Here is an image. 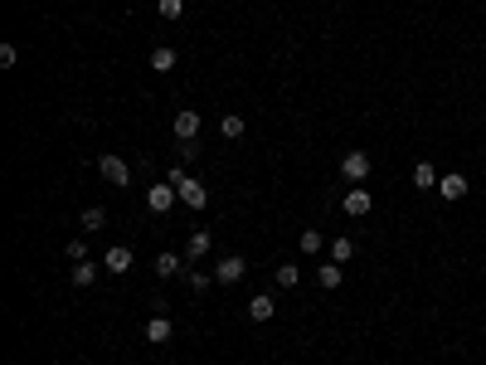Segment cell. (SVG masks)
<instances>
[{
	"mask_svg": "<svg viewBox=\"0 0 486 365\" xmlns=\"http://www.w3.org/2000/svg\"><path fill=\"white\" fill-rule=\"evenodd\" d=\"M209 282H214V277H209V273H190V287H194V292H204Z\"/></svg>",
	"mask_w": 486,
	"mask_h": 365,
	"instance_id": "cell-26",
	"label": "cell"
},
{
	"mask_svg": "<svg viewBox=\"0 0 486 365\" xmlns=\"http://www.w3.org/2000/svg\"><path fill=\"white\" fill-rule=\"evenodd\" d=\"M78 224H83V234H97V229H102V224H107V214H102V205H88V209H83V219H78Z\"/></svg>",
	"mask_w": 486,
	"mask_h": 365,
	"instance_id": "cell-17",
	"label": "cell"
},
{
	"mask_svg": "<svg viewBox=\"0 0 486 365\" xmlns=\"http://www.w3.org/2000/svg\"><path fill=\"white\" fill-rule=\"evenodd\" d=\"M370 205H375V200H370V190H360V185H355V190H345V214H350V219H365V214H370Z\"/></svg>",
	"mask_w": 486,
	"mask_h": 365,
	"instance_id": "cell-9",
	"label": "cell"
},
{
	"mask_svg": "<svg viewBox=\"0 0 486 365\" xmlns=\"http://www.w3.org/2000/svg\"><path fill=\"white\" fill-rule=\"evenodd\" d=\"M64 254H69V263H83V259H88V244H83V239H69Z\"/></svg>",
	"mask_w": 486,
	"mask_h": 365,
	"instance_id": "cell-24",
	"label": "cell"
},
{
	"mask_svg": "<svg viewBox=\"0 0 486 365\" xmlns=\"http://www.w3.org/2000/svg\"><path fill=\"white\" fill-rule=\"evenodd\" d=\"M176 200H180V190H176L171 181H166V185H151V190H146V205H151V214H166Z\"/></svg>",
	"mask_w": 486,
	"mask_h": 365,
	"instance_id": "cell-5",
	"label": "cell"
},
{
	"mask_svg": "<svg viewBox=\"0 0 486 365\" xmlns=\"http://www.w3.org/2000/svg\"><path fill=\"white\" fill-rule=\"evenodd\" d=\"M341 176H345L350 185H360L365 176H370V151H360V146L345 151V156H341Z\"/></svg>",
	"mask_w": 486,
	"mask_h": 365,
	"instance_id": "cell-3",
	"label": "cell"
},
{
	"mask_svg": "<svg viewBox=\"0 0 486 365\" xmlns=\"http://www.w3.org/2000/svg\"><path fill=\"white\" fill-rule=\"evenodd\" d=\"M214 249V239H209V229H194L190 239H185V263H199L204 254Z\"/></svg>",
	"mask_w": 486,
	"mask_h": 365,
	"instance_id": "cell-7",
	"label": "cell"
},
{
	"mask_svg": "<svg viewBox=\"0 0 486 365\" xmlns=\"http://www.w3.org/2000/svg\"><path fill=\"white\" fill-rule=\"evenodd\" d=\"M219 132H224L229 142H238V137H243V117H238V112H224V117H219Z\"/></svg>",
	"mask_w": 486,
	"mask_h": 365,
	"instance_id": "cell-18",
	"label": "cell"
},
{
	"mask_svg": "<svg viewBox=\"0 0 486 365\" xmlns=\"http://www.w3.org/2000/svg\"><path fill=\"white\" fill-rule=\"evenodd\" d=\"M350 259H355V244H350L345 234H341V239H331V263H350Z\"/></svg>",
	"mask_w": 486,
	"mask_h": 365,
	"instance_id": "cell-19",
	"label": "cell"
},
{
	"mask_svg": "<svg viewBox=\"0 0 486 365\" xmlns=\"http://www.w3.org/2000/svg\"><path fill=\"white\" fill-rule=\"evenodd\" d=\"M0 64L15 69V64H20V49H15V44H0Z\"/></svg>",
	"mask_w": 486,
	"mask_h": 365,
	"instance_id": "cell-25",
	"label": "cell"
},
{
	"mask_svg": "<svg viewBox=\"0 0 486 365\" xmlns=\"http://www.w3.org/2000/svg\"><path fill=\"white\" fill-rule=\"evenodd\" d=\"M156 10H161V20H180L185 15V0H161Z\"/></svg>",
	"mask_w": 486,
	"mask_h": 365,
	"instance_id": "cell-23",
	"label": "cell"
},
{
	"mask_svg": "<svg viewBox=\"0 0 486 365\" xmlns=\"http://www.w3.org/2000/svg\"><path fill=\"white\" fill-rule=\"evenodd\" d=\"M243 273H248V259H238V254H234V259H224V263L214 268V282H224V287H229V282H238Z\"/></svg>",
	"mask_w": 486,
	"mask_h": 365,
	"instance_id": "cell-8",
	"label": "cell"
},
{
	"mask_svg": "<svg viewBox=\"0 0 486 365\" xmlns=\"http://www.w3.org/2000/svg\"><path fill=\"white\" fill-rule=\"evenodd\" d=\"M102 263H107V273H131V249H127V244H117V249H107V259H102Z\"/></svg>",
	"mask_w": 486,
	"mask_h": 365,
	"instance_id": "cell-11",
	"label": "cell"
},
{
	"mask_svg": "<svg viewBox=\"0 0 486 365\" xmlns=\"http://www.w3.org/2000/svg\"><path fill=\"white\" fill-rule=\"evenodd\" d=\"M413 185H418V190H438V171H433L428 161H418V166H413Z\"/></svg>",
	"mask_w": 486,
	"mask_h": 365,
	"instance_id": "cell-15",
	"label": "cell"
},
{
	"mask_svg": "<svg viewBox=\"0 0 486 365\" xmlns=\"http://www.w3.org/2000/svg\"><path fill=\"white\" fill-rule=\"evenodd\" d=\"M316 282H321L326 292H336V287H341V263H321V268H316Z\"/></svg>",
	"mask_w": 486,
	"mask_h": 365,
	"instance_id": "cell-16",
	"label": "cell"
},
{
	"mask_svg": "<svg viewBox=\"0 0 486 365\" xmlns=\"http://www.w3.org/2000/svg\"><path fill=\"white\" fill-rule=\"evenodd\" d=\"M97 176L112 185V190H122V185H131V166H127L122 156H112V151H107V156H97Z\"/></svg>",
	"mask_w": 486,
	"mask_h": 365,
	"instance_id": "cell-2",
	"label": "cell"
},
{
	"mask_svg": "<svg viewBox=\"0 0 486 365\" xmlns=\"http://www.w3.org/2000/svg\"><path fill=\"white\" fill-rule=\"evenodd\" d=\"M151 69H156V74H171V69H176V49H171V44L151 49Z\"/></svg>",
	"mask_w": 486,
	"mask_h": 365,
	"instance_id": "cell-13",
	"label": "cell"
},
{
	"mask_svg": "<svg viewBox=\"0 0 486 365\" xmlns=\"http://www.w3.org/2000/svg\"><path fill=\"white\" fill-rule=\"evenodd\" d=\"M321 249H326L321 229H301V254H321Z\"/></svg>",
	"mask_w": 486,
	"mask_h": 365,
	"instance_id": "cell-21",
	"label": "cell"
},
{
	"mask_svg": "<svg viewBox=\"0 0 486 365\" xmlns=\"http://www.w3.org/2000/svg\"><path fill=\"white\" fill-rule=\"evenodd\" d=\"M171 336H176L171 317H151V322H146V341H151V346H166Z\"/></svg>",
	"mask_w": 486,
	"mask_h": 365,
	"instance_id": "cell-10",
	"label": "cell"
},
{
	"mask_svg": "<svg viewBox=\"0 0 486 365\" xmlns=\"http://www.w3.org/2000/svg\"><path fill=\"white\" fill-rule=\"evenodd\" d=\"M467 190H472V185H467V176H462V171H452V176H438V195H443V200H462Z\"/></svg>",
	"mask_w": 486,
	"mask_h": 365,
	"instance_id": "cell-6",
	"label": "cell"
},
{
	"mask_svg": "<svg viewBox=\"0 0 486 365\" xmlns=\"http://www.w3.org/2000/svg\"><path fill=\"white\" fill-rule=\"evenodd\" d=\"M93 282H97V263H88V259L73 263V287H93Z\"/></svg>",
	"mask_w": 486,
	"mask_h": 365,
	"instance_id": "cell-20",
	"label": "cell"
},
{
	"mask_svg": "<svg viewBox=\"0 0 486 365\" xmlns=\"http://www.w3.org/2000/svg\"><path fill=\"white\" fill-rule=\"evenodd\" d=\"M273 312H278V302H273L268 292H258V297H248V317H253V322H273Z\"/></svg>",
	"mask_w": 486,
	"mask_h": 365,
	"instance_id": "cell-12",
	"label": "cell"
},
{
	"mask_svg": "<svg viewBox=\"0 0 486 365\" xmlns=\"http://www.w3.org/2000/svg\"><path fill=\"white\" fill-rule=\"evenodd\" d=\"M166 181H171V185H176V190H180V200H185L190 209H204V205H209V190H204V185L194 181V176H190V171H185V166H176V171H171Z\"/></svg>",
	"mask_w": 486,
	"mask_h": 365,
	"instance_id": "cell-1",
	"label": "cell"
},
{
	"mask_svg": "<svg viewBox=\"0 0 486 365\" xmlns=\"http://www.w3.org/2000/svg\"><path fill=\"white\" fill-rule=\"evenodd\" d=\"M171 132H176V142H194V137H199V112H194V107H180L176 122H171Z\"/></svg>",
	"mask_w": 486,
	"mask_h": 365,
	"instance_id": "cell-4",
	"label": "cell"
},
{
	"mask_svg": "<svg viewBox=\"0 0 486 365\" xmlns=\"http://www.w3.org/2000/svg\"><path fill=\"white\" fill-rule=\"evenodd\" d=\"M301 282V268L296 263H278V287H296Z\"/></svg>",
	"mask_w": 486,
	"mask_h": 365,
	"instance_id": "cell-22",
	"label": "cell"
},
{
	"mask_svg": "<svg viewBox=\"0 0 486 365\" xmlns=\"http://www.w3.org/2000/svg\"><path fill=\"white\" fill-rule=\"evenodd\" d=\"M180 263H185V259H180V254H171V249H166V254H156V273H161V277H176V273H180Z\"/></svg>",
	"mask_w": 486,
	"mask_h": 365,
	"instance_id": "cell-14",
	"label": "cell"
}]
</instances>
